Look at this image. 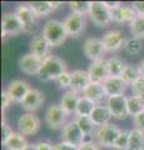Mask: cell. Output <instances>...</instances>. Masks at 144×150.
Masks as SVG:
<instances>
[{
  "mask_svg": "<svg viewBox=\"0 0 144 150\" xmlns=\"http://www.w3.org/2000/svg\"><path fill=\"white\" fill-rule=\"evenodd\" d=\"M24 31L19 18L15 13H5L1 19V38L18 36Z\"/></svg>",
  "mask_w": 144,
  "mask_h": 150,
  "instance_id": "7",
  "label": "cell"
},
{
  "mask_svg": "<svg viewBox=\"0 0 144 150\" xmlns=\"http://www.w3.org/2000/svg\"><path fill=\"white\" fill-rule=\"evenodd\" d=\"M120 78H122L128 85H132L134 81L140 78V73H139L138 67H134V65H127L123 74L120 75Z\"/></svg>",
  "mask_w": 144,
  "mask_h": 150,
  "instance_id": "33",
  "label": "cell"
},
{
  "mask_svg": "<svg viewBox=\"0 0 144 150\" xmlns=\"http://www.w3.org/2000/svg\"><path fill=\"white\" fill-rule=\"evenodd\" d=\"M43 35L45 38V40L50 44L52 48L54 46H60L63 45V43H65L68 33L65 30L63 21L55 20V19H50L44 24L43 28Z\"/></svg>",
  "mask_w": 144,
  "mask_h": 150,
  "instance_id": "2",
  "label": "cell"
},
{
  "mask_svg": "<svg viewBox=\"0 0 144 150\" xmlns=\"http://www.w3.org/2000/svg\"><path fill=\"white\" fill-rule=\"evenodd\" d=\"M104 5L108 8L109 10H114V9L122 6V3L120 1H104Z\"/></svg>",
  "mask_w": 144,
  "mask_h": 150,
  "instance_id": "46",
  "label": "cell"
},
{
  "mask_svg": "<svg viewBox=\"0 0 144 150\" xmlns=\"http://www.w3.org/2000/svg\"><path fill=\"white\" fill-rule=\"evenodd\" d=\"M138 69H139V73H140V76H144V59L139 63Z\"/></svg>",
  "mask_w": 144,
  "mask_h": 150,
  "instance_id": "47",
  "label": "cell"
},
{
  "mask_svg": "<svg viewBox=\"0 0 144 150\" xmlns=\"http://www.w3.org/2000/svg\"><path fill=\"white\" fill-rule=\"evenodd\" d=\"M83 50L88 59L92 62H98V60H104V55L106 54V49L103 44V40L98 38H88L84 41Z\"/></svg>",
  "mask_w": 144,
  "mask_h": 150,
  "instance_id": "9",
  "label": "cell"
},
{
  "mask_svg": "<svg viewBox=\"0 0 144 150\" xmlns=\"http://www.w3.org/2000/svg\"><path fill=\"white\" fill-rule=\"evenodd\" d=\"M16 125L19 133L23 135H35L40 130L41 121L39 116L34 112H25L19 116Z\"/></svg>",
  "mask_w": 144,
  "mask_h": 150,
  "instance_id": "6",
  "label": "cell"
},
{
  "mask_svg": "<svg viewBox=\"0 0 144 150\" xmlns=\"http://www.w3.org/2000/svg\"><path fill=\"white\" fill-rule=\"evenodd\" d=\"M62 142L69 143L72 145H75V146H79L83 143L85 142V135L83 134V131L79 128V125L77 124L75 119L68 121L65 124V126L62 129Z\"/></svg>",
  "mask_w": 144,
  "mask_h": 150,
  "instance_id": "8",
  "label": "cell"
},
{
  "mask_svg": "<svg viewBox=\"0 0 144 150\" xmlns=\"http://www.w3.org/2000/svg\"><path fill=\"white\" fill-rule=\"evenodd\" d=\"M103 88L105 90L106 96H117L124 95V93L128 88V84L120 76H109L103 83Z\"/></svg>",
  "mask_w": 144,
  "mask_h": 150,
  "instance_id": "19",
  "label": "cell"
},
{
  "mask_svg": "<svg viewBox=\"0 0 144 150\" xmlns=\"http://www.w3.org/2000/svg\"><path fill=\"white\" fill-rule=\"evenodd\" d=\"M127 98L125 95H117V96H108L106 99V106L110 110V114L113 118L118 120H123L129 115Z\"/></svg>",
  "mask_w": 144,
  "mask_h": 150,
  "instance_id": "10",
  "label": "cell"
},
{
  "mask_svg": "<svg viewBox=\"0 0 144 150\" xmlns=\"http://www.w3.org/2000/svg\"><path fill=\"white\" fill-rule=\"evenodd\" d=\"M41 63H43V60L40 58L31 53H28L19 59L18 65H19L20 71H23L25 75H29V76H35L36 75L38 76L41 68Z\"/></svg>",
  "mask_w": 144,
  "mask_h": 150,
  "instance_id": "13",
  "label": "cell"
},
{
  "mask_svg": "<svg viewBox=\"0 0 144 150\" xmlns=\"http://www.w3.org/2000/svg\"><path fill=\"white\" fill-rule=\"evenodd\" d=\"M133 123H134V129H137L139 131H142V133H144V111L140 112L139 115L134 116Z\"/></svg>",
  "mask_w": 144,
  "mask_h": 150,
  "instance_id": "39",
  "label": "cell"
},
{
  "mask_svg": "<svg viewBox=\"0 0 144 150\" xmlns=\"http://www.w3.org/2000/svg\"><path fill=\"white\" fill-rule=\"evenodd\" d=\"M78 150H101V148L93 140H88V142H84L82 145H79Z\"/></svg>",
  "mask_w": 144,
  "mask_h": 150,
  "instance_id": "40",
  "label": "cell"
},
{
  "mask_svg": "<svg viewBox=\"0 0 144 150\" xmlns=\"http://www.w3.org/2000/svg\"><path fill=\"white\" fill-rule=\"evenodd\" d=\"M65 71H68L65 62L57 55H49L41 63V68L38 78L40 81L58 80V78Z\"/></svg>",
  "mask_w": 144,
  "mask_h": 150,
  "instance_id": "1",
  "label": "cell"
},
{
  "mask_svg": "<svg viewBox=\"0 0 144 150\" xmlns=\"http://www.w3.org/2000/svg\"><path fill=\"white\" fill-rule=\"evenodd\" d=\"M101 40H103L106 51H110V53H115L124 48V44L127 41L124 34L120 30H109L103 35Z\"/></svg>",
  "mask_w": 144,
  "mask_h": 150,
  "instance_id": "15",
  "label": "cell"
},
{
  "mask_svg": "<svg viewBox=\"0 0 144 150\" xmlns=\"http://www.w3.org/2000/svg\"><path fill=\"white\" fill-rule=\"evenodd\" d=\"M36 146H38V150H54V145H52L49 142H39Z\"/></svg>",
  "mask_w": 144,
  "mask_h": 150,
  "instance_id": "45",
  "label": "cell"
},
{
  "mask_svg": "<svg viewBox=\"0 0 144 150\" xmlns=\"http://www.w3.org/2000/svg\"><path fill=\"white\" fill-rule=\"evenodd\" d=\"M68 4L73 14H78V15L83 16H85L87 14L89 15L92 1H69Z\"/></svg>",
  "mask_w": 144,
  "mask_h": 150,
  "instance_id": "34",
  "label": "cell"
},
{
  "mask_svg": "<svg viewBox=\"0 0 144 150\" xmlns=\"http://www.w3.org/2000/svg\"><path fill=\"white\" fill-rule=\"evenodd\" d=\"M15 14L19 18L24 33H33L36 24V15L29 4H20L15 9Z\"/></svg>",
  "mask_w": 144,
  "mask_h": 150,
  "instance_id": "11",
  "label": "cell"
},
{
  "mask_svg": "<svg viewBox=\"0 0 144 150\" xmlns=\"http://www.w3.org/2000/svg\"><path fill=\"white\" fill-rule=\"evenodd\" d=\"M129 30H131L133 38H137L139 40L144 39V16L138 15L129 24Z\"/></svg>",
  "mask_w": 144,
  "mask_h": 150,
  "instance_id": "32",
  "label": "cell"
},
{
  "mask_svg": "<svg viewBox=\"0 0 144 150\" xmlns=\"http://www.w3.org/2000/svg\"><path fill=\"white\" fill-rule=\"evenodd\" d=\"M128 150H144V133L137 129L129 130V148Z\"/></svg>",
  "mask_w": 144,
  "mask_h": 150,
  "instance_id": "30",
  "label": "cell"
},
{
  "mask_svg": "<svg viewBox=\"0 0 144 150\" xmlns=\"http://www.w3.org/2000/svg\"><path fill=\"white\" fill-rule=\"evenodd\" d=\"M1 130H3V137H1V144L3 143H5L6 140L9 139V137H10L11 135V133H13V129L10 128V126H9V124L6 123H1Z\"/></svg>",
  "mask_w": 144,
  "mask_h": 150,
  "instance_id": "42",
  "label": "cell"
},
{
  "mask_svg": "<svg viewBox=\"0 0 144 150\" xmlns=\"http://www.w3.org/2000/svg\"><path fill=\"white\" fill-rule=\"evenodd\" d=\"M132 8L137 11L138 15L144 16V1H134L132 4Z\"/></svg>",
  "mask_w": 144,
  "mask_h": 150,
  "instance_id": "44",
  "label": "cell"
},
{
  "mask_svg": "<svg viewBox=\"0 0 144 150\" xmlns=\"http://www.w3.org/2000/svg\"><path fill=\"white\" fill-rule=\"evenodd\" d=\"M92 83L89 73L87 70H74L72 71V81H70V90L75 93H84L85 89L89 86V84Z\"/></svg>",
  "mask_w": 144,
  "mask_h": 150,
  "instance_id": "18",
  "label": "cell"
},
{
  "mask_svg": "<svg viewBox=\"0 0 144 150\" xmlns=\"http://www.w3.org/2000/svg\"><path fill=\"white\" fill-rule=\"evenodd\" d=\"M83 96L88 98L89 100H92L94 104L99 105L101 104L105 99H108L105 94V90L103 88V84H99V83H90L89 86H88L84 93H83Z\"/></svg>",
  "mask_w": 144,
  "mask_h": 150,
  "instance_id": "21",
  "label": "cell"
},
{
  "mask_svg": "<svg viewBox=\"0 0 144 150\" xmlns=\"http://www.w3.org/2000/svg\"><path fill=\"white\" fill-rule=\"evenodd\" d=\"M24 150H38V146H36V144H29Z\"/></svg>",
  "mask_w": 144,
  "mask_h": 150,
  "instance_id": "48",
  "label": "cell"
},
{
  "mask_svg": "<svg viewBox=\"0 0 144 150\" xmlns=\"http://www.w3.org/2000/svg\"><path fill=\"white\" fill-rule=\"evenodd\" d=\"M58 84L62 89H67V88H70V81H72V73L65 71L63 75H60L58 78Z\"/></svg>",
  "mask_w": 144,
  "mask_h": 150,
  "instance_id": "38",
  "label": "cell"
},
{
  "mask_svg": "<svg viewBox=\"0 0 144 150\" xmlns=\"http://www.w3.org/2000/svg\"><path fill=\"white\" fill-rule=\"evenodd\" d=\"M30 89H31L30 84L28 81L21 80V79H15V80L9 83V85L6 88V93L11 98L13 103L21 104V101L25 99V96L30 91Z\"/></svg>",
  "mask_w": 144,
  "mask_h": 150,
  "instance_id": "14",
  "label": "cell"
},
{
  "mask_svg": "<svg viewBox=\"0 0 144 150\" xmlns=\"http://www.w3.org/2000/svg\"><path fill=\"white\" fill-rule=\"evenodd\" d=\"M44 94L41 93L39 89L31 88L30 91L28 93V95L25 96V99L21 101V108L26 112H35L36 110H39L44 104Z\"/></svg>",
  "mask_w": 144,
  "mask_h": 150,
  "instance_id": "16",
  "label": "cell"
},
{
  "mask_svg": "<svg viewBox=\"0 0 144 150\" xmlns=\"http://www.w3.org/2000/svg\"><path fill=\"white\" fill-rule=\"evenodd\" d=\"M13 103L11 98L9 96V94L6 93V90H3L1 91V111H5L10 104Z\"/></svg>",
  "mask_w": 144,
  "mask_h": 150,
  "instance_id": "41",
  "label": "cell"
},
{
  "mask_svg": "<svg viewBox=\"0 0 144 150\" xmlns=\"http://www.w3.org/2000/svg\"><path fill=\"white\" fill-rule=\"evenodd\" d=\"M128 148H129V131L122 130V133L118 137L113 149L114 150H128Z\"/></svg>",
  "mask_w": 144,
  "mask_h": 150,
  "instance_id": "36",
  "label": "cell"
},
{
  "mask_svg": "<svg viewBox=\"0 0 144 150\" xmlns=\"http://www.w3.org/2000/svg\"><path fill=\"white\" fill-rule=\"evenodd\" d=\"M50 48L52 46L43 35H35L30 41V53L36 55L41 60H44L50 55Z\"/></svg>",
  "mask_w": 144,
  "mask_h": 150,
  "instance_id": "20",
  "label": "cell"
},
{
  "mask_svg": "<svg viewBox=\"0 0 144 150\" xmlns=\"http://www.w3.org/2000/svg\"><path fill=\"white\" fill-rule=\"evenodd\" d=\"M96 104H94L92 100H89L85 96H80L78 101L75 116H90V114L94 110Z\"/></svg>",
  "mask_w": 144,
  "mask_h": 150,
  "instance_id": "31",
  "label": "cell"
},
{
  "mask_svg": "<svg viewBox=\"0 0 144 150\" xmlns=\"http://www.w3.org/2000/svg\"><path fill=\"white\" fill-rule=\"evenodd\" d=\"M131 90H132V95L144 98V76H140L138 80H135L132 84Z\"/></svg>",
  "mask_w": 144,
  "mask_h": 150,
  "instance_id": "37",
  "label": "cell"
},
{
  "mask_svg": "<svg viewBox=\"0 0 144 150\" xmlns=\"http://www.w3.org/2000/svg\"><path fill=\"white\" fill-rule=\"evenodd\" d=\"M79 98H80V96H79V94L75 93V91H72V90H68V91L62 96V100H60V105H62V108L64 109V111H65L68 115L75 114Z\"/></svg>",
  "mask_w": 144,
  "mask_h": 150,
  "instance_id": "26",
  "label": "cell"
},
{
  "mask_svg": "<svg viewBox=\"0 0 144 150\" xmlns=\"http://www.w3.org/2000/svg\"><path fill=\"white\" fill-rule=\"evenodd\" d=\"M124 49H125V51H127L128 54L138 55L142 51V41L139 39H137V38L132 36V38H129V39H127V41H125Z\"/></svg>",
  "mask_w": 144,
  "mask_h": 150,
  "instance_id": "35",
  "label": "cell"
},
{
  "mask_svg": "<svg viewBox=\"0 0 144 150\" xmlns=\"http://www.w3.org/2000/svg\"><path fill=\"white\" fill-rule=\"evenodd\" d=\"M106 65H108L109 70V76H120L127 67L124 60L118 56H111V58L106 59Z\"/></svg>",
  "mask_w": 144,
  "mask_h": 150,
  "instance_id": "28",
  "label": "cell"
},
{
  "mask_svg": "<svg viewBox=\"0 0 144 150\" xmlns=\"http://www.w3.org/2000/svg\"><path fill=\"white\" fill-rule=\"evenodd\" d=\"M64 26L68 33V36L72 38H79L83 31L85 30V25H87V20L85 16L83 15H78V14H69V15L64 19Z\"/></svg>",
  "mask_w": 144,
  "mask_h": 150,
  "instance_id": "12",
  "label": "cell"
},
{
  "mask_svg": "<svg viewBox=\"0 0 144 150\" xmlns=\"http://www.w3.org/2000/svg\"><path fill=\"white\" fill-rule=\"evenodd\" d=\"M54 150H78V146L65 143V142H60L54 145Z\"/></svg>",
  "mask_w": 144,
  "mask_h": 150,
  "instance_id": "43",
  "label": "cell"
},
{
  "mask_svg": "<svg viewBox=\"0 0 144 150\" xmlns=\"http://www.w3.org/2000/svg\"><path fill=\"white\" fill-rule=\"evenodd\" d=\"M111 13V19L113 21H117V23H131L138 16L137 11L134 10L132 6H120L114 10H110Z\"/></svg>",
  "mask_w": 144,
  "mask_h": 150,
  "instance_id": "24",
  "label": "cell"
},
{
  "mask_svg": "<svg viewBox=\"0 0 144 150\" xmlns=\"http://www.w3.org/2000/svg\"><path fill=\"white\" fill-rule=\"evenodd\" d=\"M28 4L33 9L36 18L48 16L50 13H53L55 9L62 5V3H57V1H33V3H28Z\"/></svg>",
  "mask_w": 144,
  "mask_h": 150,
  "instance_id": "23",
  "label": "cell"
},
{
  "mask_svg": "<svg viewBox=\"0 0 144 150\" xmlns=\"http://www.w3.org/2000/svg\"><path fill=\"white\" fill-rule=\"evenodd\" d=\"M88 73H89L92 83L103 84L109 78V70H108V65H106V60L92 62L89 69H88Z\"/></svg>",
  "mask_w": 144,
  "mask_h": 150,
  "instance_id": "17",
  "label": "cell"
},
{
  "mask_svg": "<svg viewBox=\"0 0 144 150\" xmlns=\"http://www.w3.org/2000/svg\"><path fill=\"white\" fill-rule=\"evenodd\" d=\"M68 116L69 115L64 111L60 104H52L45 111V123L49 129H63L67 124Z\"/></svg>",
  "mask_w": 144,
  "mask_h": 150,
  "instance_id": "5",
  "label": "cell"
},
{
  "mask_svg": "<svg viewBox=\"0 0 144 150\" xmlns=\"http://www.w3.org/2000/svg\"><path fill=\"white\" fill-rule=\"evenodd\" d=\"M113 118L110 114V110L108 109L106 105H103V104H99V105H95L94 110L90 114V119L93 120V123L95 124L96 128L99 126H103L105 124H109L110 119Z\"/></svg>",
  "mask_w": 144,
  "mask_h": 150,
  "instance_id": "22",
  "label": "cell"
},
{
  "mask_svg": "<svg viewBox=\"0 0 144 150\" xmlns=\"http://www.w3.org/2000/svg\"><path fill=\"white\" fill-rule=\"evenodd\" d=\"M127 105H128L129 115L134 118V116H137L144 111V98L131 95L127 98Z\"/></svg>",
  "mask_w": 144,
  "mask_h": 150,
  "instance_id": "27",
  "label": "cell"
},
{
  "mask_svg": "<svg viewBox=\"0 0 144 150\" xmlns=\"http://www.w3.org/2000/svg\"><path fill=\"white\" fill-rule=\"evenodd\" d=\"M89 18L93 24L98 28H108L113 21L111 13L104 5V1H92Z\"/></svg>",
  "mask_w": 144,
  "mask_h": 150,
  "instance_id": "4",
  "label": "cell"
},
{
  "mask_svg": "<svg viewBox=\"0 0 144 150\" xmlns=\"http://www.w3.org/2000/svg\"><path fill=\"white\" fill-rule=\"evenodd\" d=\"M29 143L26 142L25 135H23L19 131H13L11 135L5 143H3V146L5 150H24Z\"/></svg>",
  "mask_w": 144,
  "mask_h": 150,
  "instance_id": "25",
  "label": "cell"
},
{
  "mask_svg": "<svg viewBox=\"0 0 144 150\" xmlns=\"http://www.w3.org/2000/svg\"><path fill=\"white\" fill-rule=\"evenodd\" d=\"M120 133H122V129H119L117 125L111 123L105 124L96 128L94 134V142L100 148H113Z\"/></svg>",
  "mask_w": 144,
  "mask_h": 150,
  "instance_id": "3",
  "label": "cell"
},
{
  "mask_svg": "<svg viewBox=\"0 0 144 150\" xmlns=\"http://www.w3.org/2000/svg\"><path fill=\"white\" fill-rule=\"evenodd\" d=\"M75 121L85 137H94L96 126L93 123L90 116H75Z\"/></svg>",
  "mask_w": 144,
  "mask_h": 150,
  "instance_id": "29",
  "label": "cell"
}]
</instances>
